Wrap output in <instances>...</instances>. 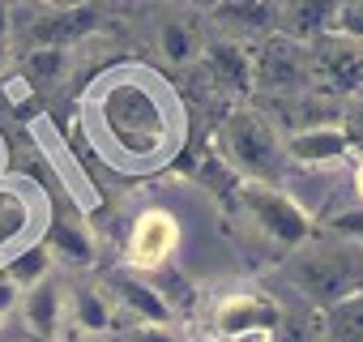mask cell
Segmentation results:
<instances>
[{
  "label": "cell",
  "mask_w": 363,
  "mask_h": 342,
  "mask_svg": "<svg viewBox=\"0 0 363 342\" xmlns=\"http://www.w3.org/2000/svg\"><path fill=\"white\" fill-rule=\"evenodd\" d=\"M82 128L103 167L141 180L179 158L189 141V111L158 69L124 60L82 90Z\"/></svg>",
  "instance_id": "obj_1"
},
{
  "label": "cell",
  "mask_w": 363,
  "mask_h": 342,
  "mask_svg": "<svg viewBox=\"0 0 363 342\" xmlns=\"http://www.w3.org/2000/svg\"><path fill=\"white\" fill-rule=\"evenodd\" d=\"M214 158L240 184H278L286 176V133L257 103H231L214 128Z\"/></svg>",
  "instance_id": "obj_2"
},
{
  "label": "cell",
  "mask_w": 363,
  "mask_h": 342,
  "mask_svg": "<svg viewBox=\"0 0 363 342\" xmlns=\"http://www.w3.org/2000/svg\"><path fill=\"white\" fill-rule=\"evenodd\" d=\"M286 278L299 299H308L316 312L333 308L337 299L363 291V244L337 240V236H312L295 253H286Z\"/></svg>",
  "instance_id": "obj_3"
},
{
  "label": "cell",
  "mask_w": 363,
  "mask_h": 342,
  "mask_svg": "<svg viewBox=\"0 0 363 342\" xmlns=\"http://www.w3.org/2000/svg\"><path fill=\"white\" fill-rule=\"evenodd\" d=\"M56 214L43 193V184L26 171H5L0 176V265H9L18 253L48 240Z\"/></svg>",
  "instance_id": "obj_4"
},
{
  "label": "cell",
  "mask_w": 363,
  "mask_h": 342,
  "mask_svg": "<svg viewBox=\"0 0 363 342\" xmlns=\"http://www.w3.org/2000/svg\"><path fill=\"white\" fill-rule=\"evenodd\" d=\"M235 210L248 219V227L274 244L282 257L295 253L299 244H308L316 236V223H308L299 214V206L278 189V184H240L235 180Z\"/></svg>",
  "instance_id": "obj_5"
},
{
  "label": "cell",
  "mask_w": 363,
  "mask_h": 342,
  "mask_svg": "<svg viewBox=\"0 0 363 342\" xmlns=\"http://www.w3.org/2000/svg\"><path fill=\"white\" fill-rule=\"evenodd\" d=\"M184 257V219L171 202H154L133 214L124 231V270L154 274L171 261Z\"/></svg>",
  "instance_id": "obj_6"
},
{
  "label": "cell",
  "mask_w": 363,
  "mask_h": 342,
  "mask_svg": "<svg viewBox=\"0 0 363 342\" xmlns=\"http://www.w3.org/2000/svg\"><path fill=\"white\" fill-rule=\"evenodd\" d=\"M308 86L325 99L350 103L363 86V43L337 31H325L308 43Z\"/></svg>",
  "instance_id": "obj_7"
},
{
  "label": "cell",
  "mask_w": 363,
  "mask_h": 342,
  "mask_svg": "<svg viewBox=\"0 0 363 342\" xmlns=\"http://www.w3.org/2000/svg\"><path fill=\"white\" fill-rule=\"evenodd\" d=\"M189 73H193L197 86H206L210 94L248 103V94H252V48H244V43H235V39H227V35L206 31L201 52H197V60L189 65Z\"/></svg>",
  "instance_id": "obj_8"
},
{
  "label": "cell",
  "mask_w": 363,
  "mask_h": 342,
  "mask_svg": "<svg viewBox=\"0 0 363 342\" xmlns=\"http://www.w3.org/2000/svg\"><path fill=\"white\" fill-rule=\"evenodd\" d=\"M252 90H265L269 103L312 90L308 86V48L286 35H269L265 43H257L252 48Z\"/></svg>",
  "instance_id": "obj_9"
},
{
  "label": "cell",
  "mask_w": 363,
  "mask_h": 342,
  "mask_svg": "<svg viewBox=\"0 0 363 342\" xmlns=\"http://www.w3.org/2000/svg\"><path fill=\"white\" fill-rule=\"evenodd\" d=\"M278 5L282 0H218L201 22L214 35H227L244 48H257L269 35H278Z\"/></svg>",
  "instance_id": "obj_10"
},
{
  "label": "cell",
  "mask_w": 363,
  "mask_h": 342,
  "mask_svg": "<svg viewBox=\"0 0 363 342\" xmlns=\"http://www.w3.org/2000/svg\"><path fill=\"white\" fill-rule=\"evenodd\" d=\"M30 333L48 338V342H60L69 333V312H65V274L52 270L48 278H39L35 287L22 291V304L13 312Z\"/></svg>",
  "instance_id": "obj_11"
},
{
  "label": "cell",
  "mask_w": 363,
  "mask_h": 342,
  "mask_svg": "<svg viewBox=\"0 0 363 342\" xmlns=\"http://www.w3.org/2000/svg\"><path fill=\"white\" fill-rule=\"evenodd\" d=\"M350 154H354V141L346 137L342 120L286 133V167H337Z\"/></svg>",
  "instance_id": "obj_12"
},
{
  "label": "cell",
  "mask_w": 363,
  "mask_h": 342,
  "mask_svg": "<svg viewBox=\"0 0 363 342\" xmlns=\"http://www.w3.org/2000/svg\"><path fill=\"white\" fill-rule=\"evenodd\" d=\"M43 244H48V253H52V265L65 270V274H94V270H99L103 244H99V236H94L82 219L52 223V231H48Z\"/></svg>",
  "instance_id": "obj_13"
},
{
  "label": "cell",
  "mask_w": 363,
  "mask_h": 342,
  "mask_svg": "<svg viewBox=\"0 0 363 342\" xmlns=\"http://www.w3.org/2000/svg\"><path fill=\"white\" fill-rule=\"evenodd\" d=\"M282 316V308L265 295H252V291H231L214 304V338H231V333H244V329H274Z\"/></svg>",
  "instance_id": "obj_14"
},
{
  "label": "cell",
  "mask_w": 363,
  "mask_h": 342,
  "mask_svg": "<svg viewBox=\"0 0 363 342\" xmlns=\"http://www.w3.org/2000/svg\"><path fill=\"white\" fill-rule=\"evenodd\" d=\"M77 69V52L73 48H35L18 56V73L35 94H48L56 86H65Z\"/></svg>",
  "instance_id": "obj_15"
},
{
  "label": "cell",
  "mask_w": 363,
  "mask_h": 342,
  "mask_svg": "<svg viewBox=\"0 0 363 342\" xmlns=\"http://www.w3.org/2000/svg\"><path fill=\"white\" fill-rule=\"evenodd\" d=\"M201 39H206V22L193 18V13H167L158 22V52L167 65L175 69H189L201 52Z\"/></svg>",
  "instance_id": "obj_16"
},
{
  "label": "cell",
  "mask_w": 363,
  "mask_h": 342,
  "mask_svg": "<svg viewBox=\"0 0 363 342\" xmlns=\"http://www.w3.org/2000/svg\"><path fill=\"white\" fill-rule=\"evenodd\" d=\"M320 333H325V342H363V291L325 308L320 312Z\"/></svg>",
  "instance_id": "obj_17"
},
{
  "label": "cell",
  "mask_w": 363,
  "mask_h": 342,
  "mask_svg": "<svg viewBox=\"0 0 363 342\" xmlns=\"http://www.w3.org/2000/svg\"><path fill=\"white\" fill-rule=\"evenodd\" d=\"M56 265H52V253H48V244H35V248H26V253H18L9 265H0V274L5 278H13L22 291L26 287H35L39 278H48Z\"/></svg>",
  "instance_id": "obj_18"
},
{
  "label": "cell",
  "mask_w": 363,
  "mask_h": 342,
  "mask_svg": "<svg viewBox=\"0 0 363 342\" xmlns=\"http://www.w3.org/2000/svg\"><path fill=\"white\" fill-rule=\"evenodd\" d=\"M329 236L337 240H350V244H363V206H337L325 223H320Z\"/></svg>",
  "instance_id": "obj_19"
},
{
  "label": "cell",
  "mask_w": 363,
  "mask_h": 342,
  "mask_svg": "<svg viewBox=\"0 0 363 342\" xmlns=\"http://www.w3.org/2000/svg\"><path fill=\"white\" fill-rule=\"evenodd\" d=\"M329 31L350 35V39L363 43V0H337V5H333V22H329Z\"/></svg>",
  "instance_id": "obj_20"
},
{
  "label": "cell",
  "mask_w": 363,
  "mask_h": 342,
  "mask_svg": "<svg viewBox=\"0 0 363 342\" xmlns=\"http://www.w3.org/2000/svg\"><path fill=\"white\" fill-rule=\"evenodd\" d=\"M111 342H184V333L175 325H124L111 333Z\"/></svg>",
  "instance_id": "obj_21"
},
{
  "label": "cell",
  "mask_w": 363,
  "mask_h": 342,
  "mask_svg": "<svg viewBox=\"0 0 363 342\" xmlns=\"http://www.w3.org/2000/svg\"><path fill=\"white\" fill-rule=\"evenodd\" d=\"M342 128L354 141V150H363V103H346L342 107Z\"/></svg>",
  "instance_id": "obj_22"
},
{
  "label": "cell",
  "mask_w": 363,
  "mask_h": 342,
  "mask_svg": "<svg viewBox=\"0 0 363 342\" xmlns=\"http://www.w3.org/2000/svg\"><path fill=\"white\" fill-rule=\"evenodd\" d=\"M18 304H22V287H18L13 278L0 274V321H9V316L18 312Z\"/></svg>",
  "instance_id": "obj_23"
},
{
  "label": "cell",
  "mask_w": 363,
  "mask_h": 342,
  "mask_svg": "<svg viewBox=\"0 0 363 342\" xmlns=\"http://www.w3.org/2000/svg\"><path fill=\"white\" fill-rule=\"evenodd\" d=\"M0 342H48V338H39V333H30L18 316H9L5 325H0Z\"/></svg>",
  "instance_id": "obj_24"
},
{
  "label": "cell",
  "mask_w": 363,
  "mask_h": 342,
  "mask_svg": "<svg viewBox=\"0 0 363 342\" xmlns=\"http://www.w3.org/2000/svg\"><path fill=\"white\" fill-rule=\"evenodd\" d=\"M223 342H274V329H244V333H231Z\"/></svg>",
  "instance_id": "obj_25"
},
{
  "label": "cell",
  "mask_w": 363,
  "mask_h": 342,
  "mask_svg": "<svg viewBox=\"0 0 363 342\" xmlns=\"http://www.w3.org/2000/svg\"><path fill=\"white\" fill-rule=\"evenodd\" d=\"M350 193H354V202L363 206V154H359L354 167H350Z\"/></svg>",
  "instance_id": "obj_26"
},
{
  "label": "cell",
  "mask_w": 363,
  "mask_h": 342,
  "mask_svg": "<svg viewBox=\"0 0 363 342\" xmlns=\"http://www.w3.org/2000/svg\"><path fill=\"white\" fill-rule=\"evenodd\" d=\"M179 5H184L189 13H197V18H206V13H210V9L218 5V0H179Z\"/></svg>",
  "instance_id": "obj_27"
},
{
  "label": "cell",
  "mask_w": 363,
  "mask_h": 342,
  "mask_svg": "<svg viewBox=\"0 0 363 342\" xmlns=\"http://www.w3.org/2000/svg\"><path fill=\"white\" fill-rule=\"evenodd\" d=\"M9 60H13V52H9V39H0V77L9 73Z\"/></svg>",
  "instance_id": "obj_28"
},
{
  "label": "cell",
  "mask_w": 363,
  "mask_h": 342,
  "mask_svg": "<svg viewBox=\"0 0 363 342\" xmlns=\"http://www.w3.org/2000/svg\"><path fill=\"white\" fill-rule=\"evenodd\" d=\"M60 342H111V338H90V333H65Z\"/></svg>",
  "instance_id": "obj_29"
},
{
  "label": "cell",
  "mask_w": 363,
  "mask_h": 342,
  "mask_svg": "<svg viewBox=\"0 0 363 342\" xmlns=\"http://www.w3.org/2000/svg\"><path fill=\"white\" fill-rule=\"evenodd\" d=\"M9 171V150H5V137H0V176Z\"/></svg>",
  "instance_id": "obj_30"
},
{
  "label": "cell",
  "mask_w": 363,
  "mask_h": 342,
  "mask_svg": "<svg viewBox=\"0 0 363 342\" xmlns=\"http://www.w3.org/2000/svg\"><path fill=\"white\" fill-rule=\"evenodd\" d=\"M350 103H363V86H359V90H354V99H350Z\"/></svg>",
  "instance_id": "obj_31"
},
{
  "label": "cell",
  "mask_w": 363,
  "mask_h": 342,
  "mask_svg": "<svg viewBox=\"0 0 363 342\" xmlns=\"http://www.w3.org/2000/svg\"><path fill=\"white\" fill-rule=\"evenodd\" d=\"M206 342H223V338H214V333H210V338H206Z\"/></svg>",
  "instance_id": "obj_32"
},
{
  "label": "cell",
  "mask_w": 363,
  "mask_h": 342,
  "mask_svg": "<svg viewBox=\"0 0 363 342\" xmlns=\"http://www.w3.org/2000/svg\"><path fill=\"white\" fill-rule=\"evenodd\" d=\"M0 325H5V321H0Z\"/></svg>",
  "instance_id": "obj_33"
},
{
  "label": "cell",
  "mask_w": 363,
  "mask_h": 342,
  "mask_svg": "<svg viewBox=\"0 0 363 342\" xmlns=\"http://www.w3.org/2000/svg\"><path fill=\"white\" fill-rule=\"evenodd\" d=\"M320 342H325V338H320Z\"/></svg>",
  "instance_id": "obj_34"
}]
</instances>
